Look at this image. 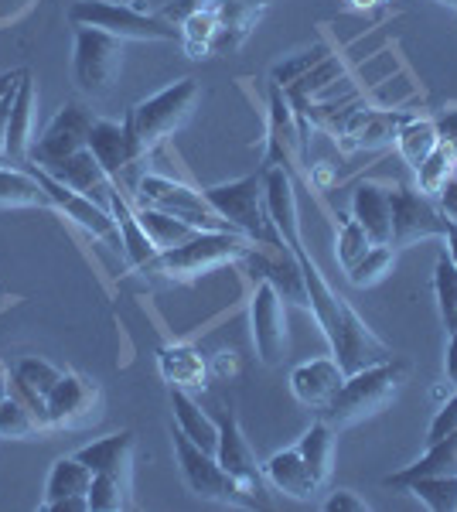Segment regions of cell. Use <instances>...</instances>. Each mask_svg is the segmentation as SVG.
Masks as SVG:
<instances>
[{
    "label": "cell",
    "instance_id": "obj_1",
    "mask_svg": "<svg viewBox=\"0 0 457 512\" xmlns=\"http://www.w3.org/2000/svg\"><path fill=\"white\" fill-rule=\"evenodd\" d=\"M403 379H406V362H400V359L365 366L359 373L345 376V383L338 386V393L321 407V420L331 427V431H342V427L359 424V420L372 417L376 410H382L389 400H393L396 390L403 386Z\"/></svg>",
    "mask_w": 457,
    "mask_h": 512
},
{
    "label": "cell",
    "instance_id": "obj_2",
    "mask_svg": "<svg viewBox=\"0 0 457 512\" xmlns=\"http://www.w3.org/2000/svg\"><path fill=\"white\" fill-rule=\"evenodd\" d=\"M205 202L229 222V229L243 233L246 239L260 246H273V250H284V239H280L277 226L270 219L267 195H263V175H249L229 185L205 188Z\"/></svg>",
    "mask_w": 457,
    "mask_h": 512
},
{
    "label": "cell",
    "instance_id": "obj_3",
    "mask_svg": "<svg viewBox=\"0 0 457 512\" xmlns=\"http://www.w3.org/2000/svg\"><path fill=\"white\" fill-rule=\"evenodd\" d=\"M69 21L76 28H96L113 38H140V41H178L181 28L168 18H154L130 4H113V0H76L69 7Z\"/></svg>",
    "mask_w": 457,
    "mask_h": 512
},
{
    "label": "cell",
    "instance_id": "obj_4",
    "mask_svg": "<svg viewBox=\"0 0 457 512\" xmlns=\"http://www.w3.org/2000/svg\"><path fill=\"white\" fill-rule=\"evenodd\" d=\"M249 250V239L232 229H212V233H195L188 243L161 250L157 260L144 274L154 277H195L209 267H219L226 260H239Z\"/></svg>",
    "mask_w": 457,
    "mask_h": 512
},
{
    "label": "cell",
    "instance_id": "obj_5",
    "mask_svg": "<svg viewBox=\"0 0 457 512\" xmlns=\"http://www.w3.org/2000/svg\"><path fill=\"white\" fill-rule=\"evenodd\" d=\"M195 103H198L195 79H178V82H171L168 89H161V93L147 96L144 103H137L127 117L134 123V134L140 140V147H144V151H154L164 137H171L174 130L191 117Z\"/></svg>",
    "mask_w": 457,
    "mask_h": 512
},
{
    "label": "cell",
    "instance_id": "obj_6",
    "mask_svg": "<svg viewBox=\"0 0 457 512\" xmlns=\"http://www.w3.org/2000/svg\"><path fill=\"white\" fill-rule=\"evenodd\" d=\"M123 69L120 38L96 28H76V52H72V76L86 96H106Z\"/></svg>",
    "mask_w": 457,
    "mask_h": 512
},
{
    "label": "cell",
    "instance_id": "obj_7",
    "mask_svg": "<svg viewBox=\"0 0 457 512\" xmlns=\"http://www.w3.org/2000/svg\"><path fill=\"white\" fill-rule=\"evenodd\" d=\"M137 205H151V209L168 212L174 219H185L188 226L212 233V229H229V222L205 202L202 192L181 185V181L161 178V175H144L137 181ZM236 233V229H232Z\"/></svg>",
    "mask_w": 457,
    "mask_h": 512
},
{
    "label": "cell",
    "instance_id": "obj_8",
    "mask_svg": "<svg viewBox=\"0 0 457 512\" xmlns=\"http://www.w3.org/2000/svg\"><path fill=\"white\" fill-rule=\"evenodd\" d=\"M174 458H178L181 478L198 499L205 502H253L249 495L239 489V482L232 478L226 468L219 465L212 451L198 448L191 437L174 431Z\"/></svg>",
    "mask_w": 457,
    "mask_h": 512
},
{
    "label": "cell",
    "instance_id": "obj_9",
    "mask_svg": "<svg viewBox=\"0 0 457 512\" xmlns=\"http://www.w3.org/2000/svg\"><path fill=\"white\" fill-rule=\"evenodd\" d=\"M96 117L82 103H65L55 113L52 123L45 127V134L31 140V164H55L62 158L86 151L89 147V130H93Z\"/></svg>",
    "mask_w": 457,
    "mask_h": 512
},
{
    "label": "cell",
    "instance_id": "obj_10",
    "mask_svg": "<svg viewBox=\"0 0 457 512\" xmlns=\"http://www.w3.org/2000/svg\"><path fill=\"white\" fill-rule=\"evenodd\" d=\"M28 168H31V175L38 178L41 192L48 195V202H52L58 212H65V216L76 222V226H82L86 233H93L96 239H106V243H113V246H123L120 243V229H116V219L110 216V209H106V205H99L96 198H86V195L72 192L69 185H62V181L52 178L45 168H38V164L28 161Z\"/></svg>",
    "mask_w": 457,
    "mask_h": 512
},
{
    "label": "cell",
    "instance_id": "obj_11",
    "mask_svg": "<svg viewBox=\"0 0 457 512\" xmlns=\"http://www.w3.org/2000/svg\"><path fill=\"white\" fill-rule=\"evenodd\" d=\"M249 325H253V345L263 366H277L287 352V315H284V297L277 287L260 280L249 301Z\"/></svg>",
    "mask_w": 457,
    "mask_h": 512
},
{
    "label": "cell",
    "instance_id": "obj_12",
    "mask_svg": "<svg viewBox=\"0 0 457 512\" xmlns=\"http://www.w3.org/2000/svg\"><path fill=\"white\" fill-rule=\"evenodd\" d=\"M393 246H410L417 239H444L451 222L434 205V198L413 192V188H393Z\"/></svg>",
    "mask_w": 457,
    "mask_h": 512
},
{
    "label": "cell",
    "instance_id": "obj_13",
    "mask_svg": "<svg viewBox=\"0 0 457 512\" xmlns=\"http://www.w3.org/2000/svg\"><path fill=\"white\" fill-rule=\"evenodd\" d=\"M89 151H93V158L103 164V171L116 181V185L123 181L130 164H137L147 154L144 147H140L137 134H134V123H130V117L123 123L96 120L93 130H89Z\"/></svg>",
    "mask_w": 457,
    "mask_h": 512
},
{
    "label": "cell",
    "instance_id": "obj_14",
    "mask_svg": "<svg viewBox=\"0 0 457 512\" xmlns=\"http://www.w3.org/2000/svg\"><path fill=\"white\" fill-rule=\"evenodd\" d=\"M99 407V390L93 379L79 373H62L52 393L45 396V414L48 427H76L86 424L89 417H96Z\"/></svg>",
    "mask_w": 457,
    "mask_h": 512
},
{
    "label": "cell",
    "instance_id": "obj_15",
    "mask_svg": "<svg viewBox=\"0 0 457 512\" xmlns=\"http://www.w3.org/2000/svg\"><path fill=\"white\" fill-rule=\"evenodd\" d=\"M215 458H219V465L236 478L239 489L246 495L263 492V468L256 465V454L249 448L243 431H239V420L232 410H222L219 414V448H215Z\"/></svg>",
    "mask_w": 457,
    "mask_h": 512
},
{
    "label": "cell",
    "instance_id": "obj_16",
    "mask_svg": "<svg viewBox=\"0 0 457 512\" xmlns=\"http://www.w3.org/2000/svg\"><path fill=\"white\" fill-rule=\"evenodd\" d=\"M267 4H273V0H171L164 18L178 24L181 18H188V14H195V11H209L222 21V31H236V38L243 41L249 24L256 21V14Z\"/></svg>",
    "mask_w": 457,
    "mask_h": 512
},
{
    "label": "cell",
    "instance_id": "obj_17",
    "mask_svg": "<svg viewBox=\"0 0 457 512\" xmlns=\"http://www.w3.org/2000/svg\"><path fill=\"white\" fill-rule=\"evenodd\" d=\"M38 168H41V164H38ZM45 171L52 178L62 181V185H69L72 192H79L86 198H96L99 205L110 202V192L116 188V181L106 175L103 164L93 158V151H89V147H86V151H79V154H72V158L45 164Z\"/></svg>",
    "mask_w": 457,
    "mask_h": 512
},
{
    "label": "cell",
    "instance_id": "obj_18",
    "mask_svg": "<svg viewBox=\"0 0 457 512\" xmlns=\"http://www.w3.org/2000/svg\"><path fill=\"white\" fill-rule=\"evenodd\" d=\"M106 209H110V216L116 219V229H120V243H123V253H127L130 267L147 270L157 260V253H161V250H157L154 239L147 236L144 222H140V216H137V205L120 192V185H116L113 192H110V202H106Z\"/></svg>",
    "mask_w": 457,
    "mask_h": 512
},
{
    "label": "cell",
    "instance_id": "obj_19",
    "mask_svg": "<svg viewBox=\"0 0 457 512\" xmlns=\"http://www.w3.org/2000/svg\"><path fill=\"white\" fill-rule=\"evenodd\" d=\"M352 219L376 246L393 243V195H389V188L362 181L352 195Z\"/></svg>",
    "mask_w": 457,
    "mask_h": 512
},
{
    "label": "cell",
    "instance_id": "obj_20",
    "mask_svg": "<svg viewBox=\"0 0 457 512\" xmlns=\"http://www.w3.org/2000/svg\"><path fill=\"white\" fill-rule=\"evenodd\" d=\"M345 383V373L335 359H311L290 373V390H294L297 403L311 410H321L331 396L338 393V386Z\"/></svg>",
    "mask_w": 457,
    "mask_h": 512
},
{
    "label": "cell",
    "instance_id": "obj_21",
    "mask_svg": "<svg viewBox=\"0 0 457 512\" xmlns=\"http://www.w3.org/2000/svg\"><path fill=\"white\" fill-rule=\"evenodd\" d=\"M31 123H35V79L24 69L14 93L11 106V123H7V140H4V161L7 164H28L31 161Z\"/></svg>",
    "mask_w": 457,
    "mask_h": 512
},
{
    "label": "cell",
    "instance_id": "obj_22",
    "mask_svg": "<svg viewBox=\"0 0 457 512\" xmlns=\"http://www.w3.org/2000/svg\"><path fill=\"white\" fill-rule=\"evenodd\" d=\"M301 127L294 123V113H290V96L280 93V86H273L270 96V158L267 164H277V168H287L294 164V158H301Z\"/></svg>",
    "mask_w": 457,
    "mask_h": 512
},
{
    "label": "cell",
    "instance_id": "obj_23",
    "mask_svg": "<svg viewBox=\"0 0 457 512\" xmlns=\"http://www.w3.org/2000/svg\"><path fill=\"white\" fill-rule=\"evenodd\" d=\"M76 458L93 475L130 478V465H134V431H116L110 437H99V441L79 448Z\"/></svg>",
    "mask_w": 457,
    "mask_h": 512
},
{
    "label": "cell",
    "instance_id": "obj_24",
    "mask_svg": "<svg viewBox=\"0 0 457 512\" xmlns=\"http://www.w3.org/2000/svg\"><path fill=\"white\" fill-rule=\"evenodd\" d=\"M263 478H267L277 492L290 495V499H311V495L321 489V482L314 478L311 465L301 458V451L297 448L273 454L267 465H263Z\"/></svg>",
    "mask_w": 457,
    "mask_h": 512
},
{
    "label": "cell",
    "instance_id": "obj_25",
    "mask_svg": "<svg viewBox=\"0 0 457 512\" xmlns=\"http://www.w3.org/2000/svg\"><path fill=\"white\" fill-rule=\"evenodd\" d=\"M406 120L410 117L389 113V110H352L338 123V130H342L345 137H355L352 147H379V144H393Z\"/></svg>",
    "mask_w": 457,
    "mask_h": 512
},
{
    "label": "cell",
    "instance_id": "obj_26",
    "mask_svg": "<svg viewBox=\"0 0 457 512\" xmlns=\"http://www.w3.org/2000/svg\"><path fill=\"white\" fill-rule=\"evenodd\" d=\"M427 475H457V431H451L440 441L427 444V454H420L413 465H406L403 472L389 475L386 485L389 489H403L417 478H427Z\"/></svg>",
    "mask_w": 457,
    "mask_h": 512
},
{
    "label": "cell",
    "instance_id": "obj_27",
    "mask_svg": "<svg viewBox=\"0 0 457 512\" xmlns=\"http://www.w3.org/2000/svg\"><path fill=\"white\" fill-rule=\"evenodd\" d=\"M171 414H174V424H178L181 434L191 437L198 448L215 454V448H219V420H212L205 414V410L188 396V390H181V386H171Z\"/></svg>",
    "mask_w": 457,
    "mask_h": 512
},
{
    "label": "cell",
    "instance_id": "obj_28",
    "mask_svg": "<svg viewBox=\"0 0 457 512\" xmlns=\"http://www.w3.org/2000/svg\"><path fill=\"white\" fill-rule=\"evenodd\" d=\"M58 369L52 366V362L38 359V355H28V359L18 362V369H14V390H18V396L28 407H38L41 417H45L48 424V414H45V396L52 393V386L58 383ZM41 424V427H45Z\"/></svg>",
    "mask_w": 457,
    "mask_h": 512
},
{
    "label": "cell",
    "instance_id": "obj_29",
    "mask_svg": "<svg viewBox=\"0 0 457 512\" xmlns=\"http://www.w3.org/2000/svg\"><path fill=\"white\" fill-rule=\"evenodd\" d=\"M157 366H161V376L168 379L171 386H181V390H198L205 386V359L202 352H195L191 345H164L157 352Z\"/></svg>",
    "mask_w": 457,
    "mask_h": 512
},
{
    "label": "cell",
    "instance_id": "obj_30",
    "mask_svg": "<svg viewBox=\"0 0 457 512\" xmlns=\"http://www.w3.org/2000/svg\"><path fill=\"white\" fill-rule=\"evenodd\" d=\"M89 485H93V472L82 465L76 454H72V458H58L52 465V472H48L41 509H52L55 502H62V499H79V495L89 492Z\"/></svg>",
    "mask_w": 457,
    "mask_h": 512
},
{
    "label": "cell",
    "instance_id": "obj_31",
    "mask_svg": "<svg viewBox=\"0 0 457 512\" xmlns=\"http://www.w3.org/2000/svg\"><path fill=\"white\" fill-rule=\"evenodd\" d=\"M297 451H301V458L311 465L314 478L324 485L331 475V461H335V431H331L324 420H318V424H311L304 431V437L297 441Z\"/></svg>",
    "mask_w": 457,
    "mask_h": 512
},
{
    "label": "cell",
    "instance_id": "obj_32",
    "mask_svg": "<svg viewBox=\"0 0 457 512\" xmlns=\"http://www.w3.org/2000/svg\"><path fill=\"white\" fill-rule=\"evenodd\" d=\"M137 216H140V222H144L147 236L154 239L157 250H171V246H181V243H188L195 233H202V229L188 226L185 219H174V216H168V212L151 209V205H137Z\"/></svg>",
    "mask_w": 457,
    "mask_h": 512
},
{
    "label": "cell",
    "instance_id": "obj_33",
    "mask_svg": "<svg viewBox=\"0 0 457 512\" xmlns=\"http://www.w3.org/2000/svg\"><path fill=\"white\" fill-rule=\"evenodd\" d=\"M437 144H440V137H437L434 120L410 117L400 127V134H396V147H400V158L410 164L413 171H417L420 164L427 161V154L434 151Z\"/></svg>",
    "mask_w": 457,
    "mask_h": 512
},
{
    "label": "cell",
    "instance_id": "obj_34",
    "mask_svg": "<svg viewBox=\"0 0 457 512\" xmlns=\"http://www.w3.org/2000/svg\"><path fill=\"white\" fill-rule=\"evenodd\" d=\"M0 205H52L48 195L41 192L38 178L31 171H21V168H4L0 164Z\"/></svg>",
    "mask_w": 457,
    "mask_h": 512
},
{
    "label": "cell",
    "instance_id": "obj_35",
    "mask_svg": "<svg viewBox=\"0 0 457 512\" xmlns=\"http://www.w3.org/2000/svg\"><path fill=\"white\" fill-rule=\"evenodd\" d=\"M434 291H437V308L440 321H444L447 335L457 332V267L451 260V253L437 256V270H434Z\"/></svg>",
    "mask_w": 457,
    "mask_h": 512
},
{
    "label": "cell",
    "instance_id": "obj_36",
    "mask_svg": "<svg viewBox=\"0 0 457 512\" xmlns=\"http://www.w3.org/2000/svg\"><path fill=\"white\" fill-rule=\"evenodd\" d=\"M427 509L434 512H457V475H427L406 485Z\"/></svg>",
    "mask_w": 457,
    "mask_h": 512
},
{
    "label": "cell",
    "instance_id": "obj_37",
    "mask_svg": "<svg viewBox=\"0 0 457 512\" xmlns=\"http://www.w3.org/2000/svg\"><path fill=\"white\" fill-rule=\"evenodd\" d=\"M89 512H116L130 506V478L116 475H93V485L86 492Z\"/></svg>",
    "mask_w": 457,
    "mask_h": 512
},
{
    "label": "cell",
    "instance_id": "obj_38",
    "mask_svg": "<svg viewBox=\"0 0 457 512\" xmlns=\"http://www.w3.org/2000/svg\"><path fill=\"white\" fill-rule=\"evenodd\" d=\"M454 171H457V151H454V147H447V144H437L434 151L427 154V161L417 168L420 192L434 198L440 192V185H444Z\"/></svg>",
    "mask_w": 457,
    "mask_h": 512
},
{
    "label": "cell",
    "instance_id": "obj_39",
    "mask_svg": "<svg viewBox=\"0 0 457 512\" xmlns=\"http://www.w3.org/2000/svg\"><path fill=\"white\" fill-rule=\"evenodd\" d=\"M41 427V420L21 396H11V386H7V396L0 400V437H28Z\"/></svg>",
    "mask_w": 457,
    "mask_h": 512
},
{
    "label": "cell",
    "instance_id": "obj_40",
    "mask_svg": "<svg viewBox=\"0 0 457 512\" xmlns=\"http://www.w3.org/2000/svg\"><path fill=\"white\" fill-rule=\"evenodd\" d=\"M393 260H396V246L393 243H386V246L372 243V250L365 253L352 270H345V274H348V280H352L355 287H372V284H379V280L389 274Z\"/></svg>",
    "mask_w": 457,
    "mask_h": 512
},
{
    "label": "cell",
    "instance_id": "obj_41",
    "mask_svg": "<svg viewBox=\"0 0 457 512\" xmlns=\"http://www.w3.org/2000/svg\"><path fill=\"white\" fill-rule=\"evenodd\" d=\"M178 28H181V35H185L191 52H209V48H215V41H219L222 21L209 11H195V14H188V18H181Z\"/></svg>",
    "mask_w": 457,
    "mask_h": 512
},
{
    "label": "cell",
    "instance_id": "obj_42",
    "mask_svg": "<svg viewBox=\"0 0 457 512\" xmlns=\"http://www.w3.org/2000/svg\"><path fill=\"white\" fill-rule=\"evenodd\" d=\"M369 250H372V239L365 236V229L359 222L342 219V229H338V260H342V267L352 270Z\"/></svg>",
    "mask_w": 457,
    "mask_h": 512
},
{
    "label": "cell",
    "instance_id": "obj_43",
    "mask_svg": "<svg viewBox=\"0 0 457 512\" xmlns=\"http://www.w3.org/2000/svg\"><path fill=\"white\" fill-rule=\"evenodd\" d=\"M321 59H328V55H324V48H314V52H304L301 59L277 65V69H273V82H277V86H290V82H297L301 76H307V72H311L314 65H318Z\"/></svg>",
    "mask_w": 457,
    "mask_h": 512
},
{
    "label": "cell",
    "instance_id": "obj_44",
    "mask_svg": "<svg viewBox=\"0 0 457 512\" xmlns=\"http://www.w3.org/2000/svg\"><path fill=\"white\" fill-rule=\"evenodd\" d=\"M451 431H457V393L444 403V407L437 410L434 420H430V427H427V444L440 441V437H447Z\"/></svg>",
    "mask_w": 457,
    "mask_h": 512
},
{
    "label": "cell",
    "instance_id": "obj_45",
    "mask_svg": "<svg viewBox=\"0 0 457 512\" xmlns=\"http://www.w3.org/2000/svg\"><path fill=\"white\" fill-rule=\"evenodd\" d=\"M434 198H437V209L444 212V219L451 222V226H457V171L440 185V192Z\"/></svg>",
    "mask_w": 457,
    "mask_h": 512
},
{
    "label": "cell",
    "instance_id": "obj_46",
    "mask_svg": "<svg viewBox=\"0 0 457 512\" xmlns=\"http://www.w3.org/2000/svg\"><path fill=\"white\" fill-rule=\"evenodd\" d=\"M324 509H328V512H365V509H369V502H362L359 495L342 489V492H335L328 502H324Z\"/></svg>",
    "mask_w": 457,
    "mask_h": 512
},
{
    "label": "cell",
    "instance_id": "obj_47",
    "mask_svg": "<svg viewBox=\"0 0 457 512\" xmlns=\"http://www.w3.org/2000/svg\"><path fill=\"white\" fill-rule=\"evenodd\" d=\"M434 127H437L440 144H447V147H454V151H457V110L444 113L440 120H434Z\"/></svg>",
    "mask_w": 457,
    "mask_h": 512
},
{
    "label": "cell",
    "instance_id": "obj_48",
    "mask_svg": "<svg viewBox=\"0 0 457 512\" xmlns=\"http://www.w3.org/2000/svg\"><path fill=\"white\" fill-rule=\"evenodd\" d=\"M444 369H447V379L457 386V332L447 335V359H444Z\"/></svg>",
    "mask_w": 457,
    "mask_h": 512
},
{
    "label": "cell",
    "instance_id": "obj_49",
    "mask_svg": "<svg viewBox=\"0 0 457 512\" xmlns=\"http://www.w3.org/2000/svg\"><path fill=\"white\" fill-rule=\"evenodd\" d=\"M21 76H24V69H18V72H4V76H0V99L11 93V89H18Z\"/></svg>",
    "mask_w": 457,
    "mask_h": 512
},
{
    "label": "cell",
    "instance_id": "obj_50",
    "mask_svg": "<svg viewBox=\"0 0 457 512\" xmlns=\"http://www.w3.org/2000/svg\"><path fill=\"white\" fill-rule=\"evenodd\" d=\"M447 253H451V260H454V267H457V226L447 229Z\"/></svg>",
    "mask_w": 457,
    "mask_h": 512
},
{
    "label": "cell",
    "instance_id": "obj_51",
    "mask_svg": "<svg viewBox=\"0 0 457 512\" xmlns=\"http://www.w3.org/2000/svg\"><path fill=\"white\" fill-rule=\"evenodd\" d=\"M314 178H318V185H328V181H331V171H328V168H318V171H314Z\"/></svg>",
    "mask_w": 457,
    "mask_h": 512
},
{
    "label": "cell",
    "instance_id": "obj_52",
    "mask_svg": "<svg viewBox=\"0 0 457 512\" xmlns=\"http://www.w3.org/2000/svg\"><path fill=\"white\" fill-rule=\"evenodd\" d=\"M352 7H372V4H379V0H348Z\"/></svg>",
    "mask_w": 457,
    "mask_h": 512
},
{
    "label": "cell",
    "instance_id": "obj_53",
    "mask_svg": "<svg viewBox=\"0 0 457 512\" xmlns=\"http://www.w3.org/2000/svg\"><path fill=\"white\" fill-rule=\"evenodd\" d=\"M440 4H447V7H454V11H457V0H440Z\"/></svg>",
    "mask_w": 457,
    "mask_h": 512
}]
</instances>
